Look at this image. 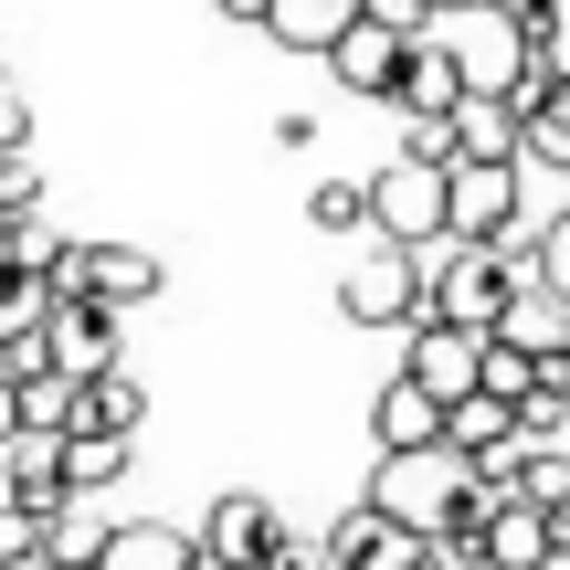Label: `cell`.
<instances>
[{
  "label": "cell",
  "instance_id": "obj_1",
  "mask_svg": "<svg viewBox=\"0 0 570 570\" xmlns=\"http://www.w3.org/2000/svg\"><path fill=\"white\" fill-rule=\"evenodd\" d=\"M370 508L402 518V529H487V487H475V454L454 444H381V475H370Z\"/></svg>",
  "mask_w": 570,
  "mask_h": 570
},
{
  "label": "cell",
  "instance_id": "obj_2",
  "mask_svg": "<svg viewBox=\"0 0 570 570\" xmlns=\"http://www.w3.org/2000/svg\"><path fill=\"white\" fill-rule=\"evenodd\" d=\"M518 285L529 275L508 265V244H465V233L423 244V306H444V317H465V327H497Z\"/></svg>",
  "mask_w": 570,
  "mask_h": 570
},
{
  "label": "cell",
  "instance_id": "obj_3",
  "mask_svg": "<svg viewBox=\"0 0 570 570\" xmlns=\"http://www.w3.org/2000/svg\"><path fill=\"white\" fill-rule=\"evenodd\" d=\"M412 306H423V244L360 233V254L338 275V317L348 327H412Z\"/></svg>",
  "mask_w": 570,
  "mask_h": 570
},
{
  "label": "cell",
  "instance_id": "obj_4",
  "mask_svg": "<svg viewBox=\"0 0 570 570\" xmlns=\"http://www.w3.org/2000/svg\"><path fill=\"white\" fill-rule=\"evenodd\" d=\"M42 285H53V296H106V306L127 317V306H148V296L169 285V265H159L148 244H63L53 265H42Z\"/></svg>",
  "mask_w": 570,
  "mask_h": 570
},
{
  "label": "cell",
  "instance_id": "obj_5",
  "mask_svg": "<svg viewBox=\"0 0 570 570\" xmlns=\"http://www.w3.org/2000/svg\"><path fill=\"white\" fill-rule=\"evenodd\" d=\"M402 370L423 391H444V402H465L475 381H487V327H465V317H444V306H412V327H402Z\"/></svg>",
  "mask_w": 570,
  "mask_h": 570
},
{
  "label": "cell",
  "instance_id": "obj_6",
  "mask_svg": "<svg viewBox=\"0 0 570 570\" xmlns=\"http://www.w3.org/2000/svg\"><path fill=\"white\" fill-rule=\"evenodd\" d=\"M444 233L465 244L518 233V159H444Z\"/></svg>",
  "mask_w": 570,
  "mask_h": 570
},
{
  "label": "cell",
  "instance_id": "obj_7",
  "mask_svg": "<svg viewBox=\"0 0 570 570\" xmlns=\"http://www.w3.org/2000/svg\"><path fill=\"white\" fill-rule=\"evenodd\" d=\"M202 560L212 570H275V560H296V539H285V518L265 508V497H212Z\"/></svg>",
  "mask_w": 570,
  "mask_h": 570
},
{
  "label": "cell",
  "instance_id": "obj_8",
  "mask_svg": "<svg viewBox=\"0 0 570 570\" xmlns=\"http://www.w3.org/2000/svg\"><path fill=\"white\" fill-rule=\"evenodd\" d=\"M370 233H391V244H444V169L433 159H391L381 180H370Z\"/></svg>",
  "mask_w": 570,
  "mask_h": 570
},
{
  "label": "cell",
  "instance_id": "obj_9",
  "mask_svg": "<svg viewBox=\"0 0 570 570\" xmlns=\"http://www.w3.org/2000/svg\"><path fill=\"white\" fill-rule=\"evenodd\" d=\"M465 96V53H454V32H412L402 42V75H391V117H444V106Z\"/></svg>",
  "mask_w": 570,
  "mask_h": 570
},
{
  "label": "cell",
  "instance_id": "obj_10",
  "mask_svg": "<svg viewBox=\"0 0 570 570\" xmlns=\"http://www.w3.org/2000/svg\"><path fill=\"white\" fill-rule=\"evenodd\" d=\"M42 338H53V370H75V381H96V370H117V306L106 296H53L42 306Z\"/></svg>",
  "mask_w": 570,
  "mask_h": 570
},
{
  "label": "cell",
  "instance_id": "obj_11",
  "mask_svg": "<svg viewBox=\"0 0 570 570\" xmlns=\"http://www.w3.org/2000/svg\"><path fill=\"white\" fill-rule=\"evenodd\" d=\"M317 63L338 75V96H391V75H402V32L360 11V21H348V32H338V42L317 53Z\"/></svg>",
  "mask_w": 570,
  "mask_h": 570
},
{
  "label": "cell",
  "instance_id": "obj_12",
  "mask_svg": "<svg viewBox=\"0 0 570 570\" xmlns=\"http://www.w3.org/2000/svg\"><path fill=\"white\" fill-rule=\"evenodd\" d=\"M497 338H518L529 360H570V285L529 275V285L508 296V317H497Z\"/></svg>",
  "mask_w": 570,
  "mask_h": 570
},
{
  "label": "cell",
  "instance_id": "obj_13",
  "mask_svg": "<svg viewBox=\"0 0 570 570\" xmlns=\"http://www.w3.org/2000/svg\"><path fill=\"white\" fill-rule=\"evenodd\" d=\"M444 117H454V159H518V96L508 85H465Z\"/></svg>",
  "mask_w": 570,
  "mask_h": 570
},
{
  "label": "cell",
  "instance_id": "obj_14",
  "mask_svg": "<svg viewBox=\"0 0 570 570\" xmlns=\"http://www.w3.org/2000/svg\"><path fill=\"white\" fill-rule=\"evenodd\" d=\"M96 570H202V529H159V518L106 529V560Z\"/></svg>",
  "mask_w": 570,
  "mask_h": 570
},
{
  "label": "cell",
  "instance_id": "obj_15",
  "mask_svg": "<svg viewBox=\"0 0 570 570\" xmlns=\"http://www.w3.org/2000/svg\"><path fill=\"white\" fill-rule=\"evenodd\" d=\"M127 454H138V444H127L117 423H63V487H75V497H106L127 475Z\"/></svg>",
  "mask_w": 570,
  "mask_h": 570
},
{
  "label": "cell",
  "instance_id": "obj_16",
  "mask_svg": "<svg viewBox=\"0 0 570 570\" xmlns=\"http://www.w3.org/2000/svg\"><path fill=\"white\" fill-rule=\"evenodd\" d=\"M370 433H381V444H444V391H423L402 370V381L370 402Z\"/></svg>",
  "mask_w": 570,
  "mask_h": 570
},
{
  "label": "cell",
  "instance_id": "obj_17",
  "mask_svg": "<svg viewBox=\"0 0 570 570\" xmlns=\"http://www.w3.org/2000/svg\"><path fill=\"white\" fill-rule=\"evenodd\" d=\"M348 21H360V0H275V11H265V42H285V53H327Z\"/></svg>",
  "mask_w": 570,
  "mask_h": 570
},
{
  "label": "cell",
  "instance_id": "obj_18",
  "mask_svg": "<svg viewBox=\"0 0 570 570\" xmlns=\"http://www.w3.org/2000/svg\"><path fill=\"white\" fill-rule=\"evenodd\" d=\"M75 423H117V433H138L148 423V391H138V370H96V381H75Z\"/></svg>",
  "mask_w": 570,
  "mask_h": 570
},
{
  "label": "cell",
  "instance_id": "obj_19",
  "mask_svg": "<svg viewBox=\"0 0 570 570\" xmlns=\"http://www.w3.org/2000/svg\"><path fill=\"white\" fill-rule=\"evenodd\" d=\"M518 159H539V169H570V85H550L539 106H518Z\"/></svg>",
  "mask_w": 570,
  "mask_h": 570
},
{
  "label": "cell",
  "instance_id": "obj_20",
  "mask_svg": "<svg viewBox=\"0 0 570 570\" xmlns=\"http://www.w3.org/2000/svg\"><path fill=\"white\" fill-rule=\"evenodd\" d=\"M306 223L360 244V233H370V180H317V190H306Z\"/></svg>",
  "mask_w": 570,
  "mask_h": 570
},
{
  "label": "cell",
  "instance_id": "obj_21",
  "mask_svg": "<svg viewBox=\"0 0 570 570\" xmlns=\"http://www.w3.org/2000/svg\"><path fill=\"white\" fill-rule=\"evenodd\" d=\"M518 32H529V63H539V75L570 85V0H550V11H539V21H518Z\"/></svg>",
  "mask_w": 570,
  "mask_h": 570
},
{
  "label": "cell",
  "instance_id": "obj_22",
  "mask_svg": "<svg viewBox=\"0 0 570 570\" xmlns=\"http://www.w3.org/2000/svg\"><path fill=\"white\" fill-rule=\"evenodd\" d=\"M42 560H106V529L85 518V497H75V508L53 518V529H42Z\"/></svg>",
  "mask_w": 570,
  "mask_h": 570
},
{
  "label": "cell",
  "instance_id": "obj_23",
  "mask_svg": "<svg viewBox=\"0 0 570 570\" xmlns=\"http://www.w3.org/2000/svg\"><path fill=\"white\" fill-rule=\"evenodd\" d=\"M42 306H53V285H42V275H21L11 254H0V338H11L21 317H42Z\"/></svg>",
  "mask_w": 570,
  "mask_h": 570
},
{
  "label": "cell",
  "instance_id": "obj_24",
  "mask_svg": "<svg viewBox=\"0 0 570 570\" xmlns=\"http://www.w3.org/2000/svg\"><path fill=\"white\" fill-rule=\"evenodd\" d=\"M518 475H529V433H497V444H475V487H518Z\"/></svg>",
  "mask_w": 570,
  "mask_h": 570
},
{
  "label": "cell",
  "instance_id": "obj_25",
  "mask_svg": "<svg viewBox=\"0 0 570 570\" xmlns=\"http://www.w3.org/2000/svg\"><path fill=\"white\" fill-rule=\"evenodd\" d=\"M11 560H42V518L21 508V497H0V570Z\"/></svg>",
  "mask_w": 570,
  "mask_h": 570
},
{
  "label": "cell",
  "instance_id": "obj_26",
  "mask_svg": "<svg viewBox=\"0 0 570 570\" xmlns=\"http://www.w3.org/2000/svg\"><path fill=\"white\" fill-rule=\"evenodd\" d=\"M529 244H539V275H550V285H570V202L550 212V223H529Z\"/></svg>",
  "mask_w": 570,
  "mask_h": 570
},
{
  "label": "cell",
  "instance_id": "obj_27",
  "mask_svg": "<svg viewBox=\"0 0 570 570\" xmlns=\"http://www.w3.org/2000/svg\"><path fill=\"white\" fill-rule=\"evenodd\" d=\"M402 159H454V117H402Z\"/></svg>",
  "mask_w": 570,
  "mask_h": 570
},
{
  "label": "cell",
  "instance_id": "obj_28",
  "mask_svg": "<svg viewBox=\"0 0 570 570\" xmlns=\"http://www.w3.org/2000/svg\"><path fill=\"white\" fill-rule=\"evenodd\" d=\"M0 148H32V96L0 75Z\"/></svg>",
  "mask_w": 570,
  "mask_h": 570
},
{
  "label": "cell",
  "instance_id": "obj_29",
  "mask_svg": "<svg viewBox=\"0 0 570 570\" xmlns=\"http://www.w3.org/2000/svg\"><path fill=\"white\" fill-rule=\"evenodd\" d=\"M360 11H370V21H391L402 42H412V32H433V0H360Z\"/></svg>",
  "mask_w": 570,
  "mask_h": 570
},
{
  "label": "cell",
  "instance_id": "obj_30",
  "mask_svg": "<svg viewBox=\"0 0 570 570\" xmlns=\"http://www.w3.org/2000/svg\"><path fill=\"white\" fill-rule=\"evenodd\" d=\"M212 11H223V21H244V32H265V11H275V0H212Z\"/></svg>",
  "mask_w": 570,
  "mask_h": 570
},
{
  "label": "cell",
  "instance_id": "obj_31",
  "mask_svg": "<svg viewBox=\"0 0 570 570\" xmlns=\"http://www.w3.org/2000/svg\"><path fill=\"white\" fill-rule=\"evenodd\" d=\"M11 433H21V381L0 370V444H11Z\"/></svg>",
  "mask_w": 570,
  "mask_h": 570
},
{
  "label": "cell",
  "instance_id": "obj_32",
  "mask_svg": "<svg viewBox=\"0 0 570 570\" xmlns=\"http://www.w3.org/2000/svg\"><path fill=\"white\" fill-rule=\"evenodd\" d=\"M475 11H497V21H539L550 0H475Z\"/></svg>",
  "mask_w": 570,
  "mask_h": 570
},
{
  "label": "cell",
  "instance_id": "obj_33",
  "mask_svg": "<svg viewBox=\"0 0 570 570\" xmlns=\"http://www.w3.org/2000/svg\"><path fill=\"white\" fill-rule=\"evenodd\" d=\"M433 11H475V0H433Z\"/></svg>",
  "mask_w": 570,
  "mask_h": 570
},
{
  "label": "cell",
  "instance_id": "obj_34",
  "mask_svg": "<svg viewBox=\"0 0 570 570\" xmlns=\"http://www.w3.org/2000/svg\"><path fill=\"white\" fill-rule=\"evenodd\" d=\"M560 180H570V169H560Z\"/></svg>",
  "mask_w": 570,
  "mask_h": 570
}]
</instances>
